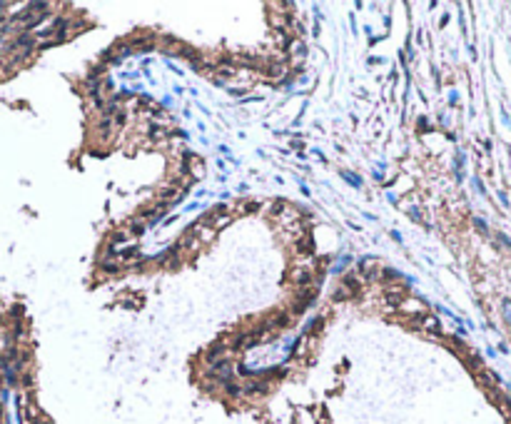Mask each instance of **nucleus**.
I'll use <instances>...</instances> for the list:
<instances>
[{
	"instance_id": "1",
	"label": "nucleus",
	"mask_w": 511,
	"mask_h": 424,
	"mask_svg": "<svg viewBox=\"0 0 511 424\" xmlns=\"http://www.w3.org/2000/svg\"><path fill=\"white\" fill-rule=\"evenodd\" d=\"M347 284H349V287H352V292H354V289H357V282H354V277H347ZM337 292H339V295H337V297H339V300H342V297H347V295H349V292H347V287H344V284H342V287H339V289H337Z\"/></svg>"
}]
</instances>
